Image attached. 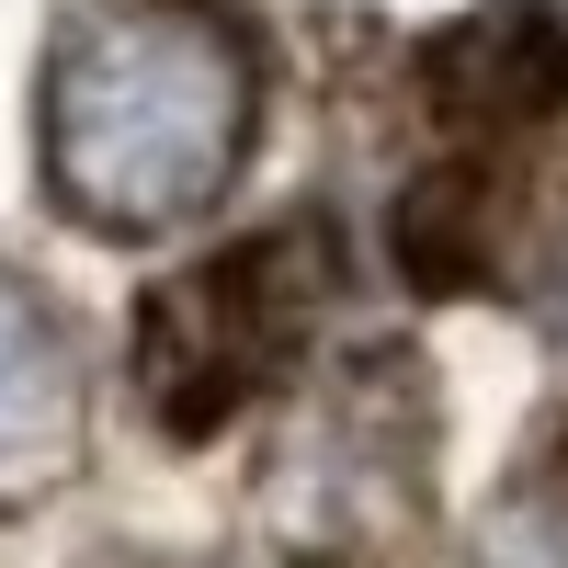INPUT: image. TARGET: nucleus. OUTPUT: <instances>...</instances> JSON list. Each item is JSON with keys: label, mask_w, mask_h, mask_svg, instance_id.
Segmentation results:
<instances>
[{"label": "nucleus", "mask_w": 568, "mask_h": 568, "mask_svg": "<svg viewBox=\"0 0 568 568\" xmlns=\"http://www.w3.org/2000/svg\"><path fill=\"white\" fill-rule=\"evenodd\" d=\"M262 69L205 0H91L45 58V182L103 240L194 227L251 160Z\"/></svg>", "instance_id": "obj_1"}, {"label": "nucleus", "mask_w": 568, "mask_h": 568, "mask_svg": "<svg viewBox=\"0 0 568 568\" xmlns=\"http://www.w3.org/2000/svg\"><path fill=\"white\" fill-rule=\"evenodd\" d=\"M433 535V387L409 353H353L262 455V546L284 568H409Z\"/></svg>", "instance_id": "obj_2"}, {"label": "nucleus", "mask_w": 568, "mask_h": 568, "mask_svg": "<svg viewBox=\"0 0 568 568\" xmlns=\"http://www.w3.org/2000/svg\"><path fill=\"white\" fill-rule=\"evenodd\" d=\"M91 444V375H80V342L23 273H0V511L45 500L80 466Z\"/></svg>", "instance_id": "obj_5"}, {"label": "nucleus", "mask_w": 568, "mask_h": 568, "mask_svg": "<svg viewBox=\"0 0 568 568\" xmlns=\"http://www.w3.org/2000/svg\"><path fill=\"white\" fill-rule=\"evenodd\" d=\"M398 262H409V284H433V296L489 284L500 273V182L478 160L420 171L409 194H398Z\"/></svg>", "instance_id": "obj_6"}, {"label": "nucleus", "mask_w": 568, "mask_h": 568, "mask_svg": "<svg viewBox=\"0 0 568 568\" xmlns=\"http://www.w3.org/2000/svg\"><path fill=\"white\" fill-rule=\"evenodd\" d=\"M466 568H568V444L500 478V500L466 535Z\"/></svg>", "instance_id": "obj_7"}, {"label": "nucleus", "mask_w": 568, "mask_h": 568, "mask_svg": "<svg viewBox=\"0 0 568 568\" xmlns=\"http://www.w3.org/2000/svg\"><path fill=\"white\" fill-rule=\"evenodd\" d=\"M329 296H342V240L318 216H284L262 240L194 262L136 307V398L160 409V433L205 444L216 420H240L307 364V329Z\"/></svg>", "instance_id": "obj_3"}, {"label": "nucleus", "mask_w": 568, "mask_h": 568, "mask_svg": "<svg viewBox=\"0 0 568 568\" xmlns=\"http://www.w3.org/2000/svg\"><path fill=\"white\" fill-rule=\"evenodd\" d=\"M420 91L455 136H524L568 103V0H489L420 45Z\"/></svg>", "instance_id": "obj_4"}]
</instances>
